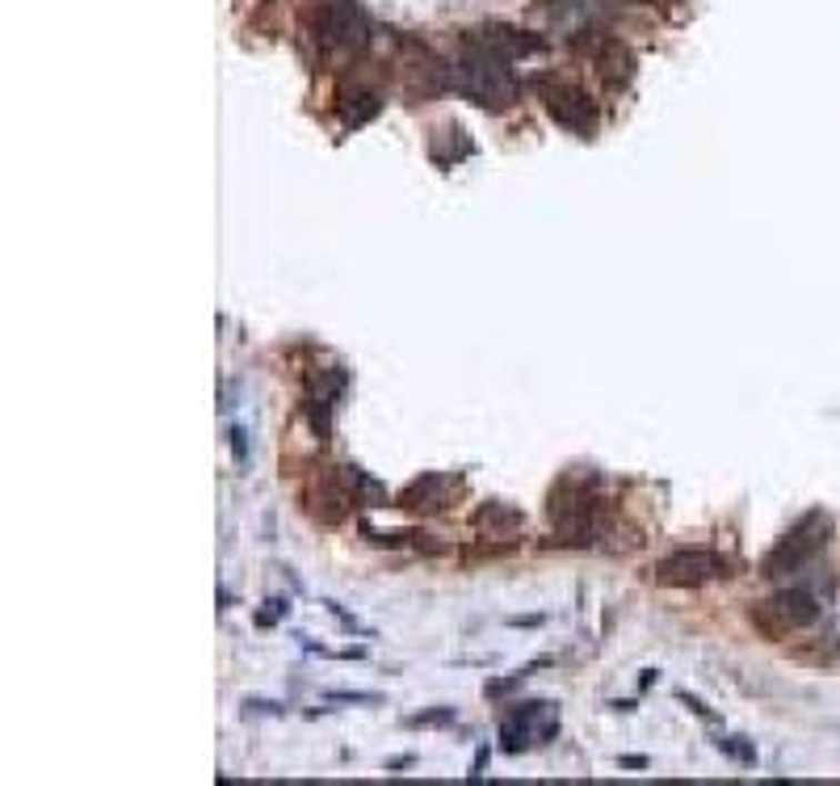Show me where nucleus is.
<instances>
[{"mask_svg":"<svg viewBox=\"0 0 840 786\" xmlns=\"http://www.w3.org/2000/svg\"><path fill=\"white\" fill-rule=\"evenodd\" d=\"M454 89H459L471 106L479 110H509L521 93V84L513 77V59L497 56L488 42H479L471 30L462 34V51L454 59Z\"/></svg>","mask_w":840,"mask_h":786,"instance_id":"f257e3e1","label":"nucleus"},{"mask_svg":"<svg viewBox=\"0 0 840 786\" xmlns=\"http://www.w3.org/2000/svg\"><path fill=\"white\" fill-rule=\"evenodd\" d=\"M828 535H832V518L828 514H807V518L790 530V535L764 556V564H761V573L769 576V580H778V576H794V573H802L811 559L820 556L823 547H828Z\"/></svg>","mask_w":840,"mask_h":786,"instance_id":"f03ea898","label":"nucleus"},{"mask_svg":"<svg viewBox=\"0 0 840 786\" xmlns=\"http://www.w3.org/2000/svg\"><path fill=\"white\" fill-rule=\"evenodd\" d=\"M538 93H542V110L554 127L572 131L576 139H592L597 135V101L589 97V89H580L576 80H538Z\"/></svg>","mask_w":840,"mask_h":786,"instance_id":"7ed1b4c3","label":"nucleus"},{"mask_svg":"<svg viewBox=\"0 0 840 786\" xmlns=\"http://www.w3.org/2000/svg\"><path fill=\"white\" fill-rule=\"evenodd\" d=\"M316 39L328 51H358L370 39L366 13L358 9V0H316Z\"/></svg>","mask_w":840,"mask_h":786,"instance_id":"20e7f679","label":"nucleus"},{"mask_svg":"<svg viewBox=\"0 0 840 786\" xmlns=\"http://www.w3.org/2000/svg\"><path fill=\"white\" fill-rule=\"evenodd\" d=\"M731 576V559H723L719 551H672L669 559H660L651 568L656 585H669V589H702L710 580H727Z\"/></svg>","mask_w":840,"mask_h":786,"instance_id":"39448f33","label":"nucleus"},{"mask_svg":"<svg viewBox=\"0 0 840 786\" xmlns=\"http://www.w3.org/2000/svg\"><path fill=\"white\" fill-rule=\"evenodd\" d=\"M820 618V601L811 594H802V589H786V594H778L773 601H761L757 610H752V627H761L769 639H782V635L790 631H802V627H811Z\"/></svg>","mask_w":840,"mask_h":786,"instance_id":"423d86ee","label":"nucleus"},{"mask_svg":"<svg viewBox=\"0 0 840 786\" xmlns=\"http://www.w3.org/2000/svg\"><path fill=\"white\" fill-rule=\"evenodd\" d=\"M303 500H307V514H311L316 521H324V526H337V521H344V518H349V509L358 505L349 476H337L332 467H324L320 476H311Z\"/></svg>","mask_w":840,"mask_h":786,"instance_id":"0eeeda50","label":"nucleus"},{"mask_svg":"<svg viewBox=\"0 0 840 786\" xmlns=\"http://www.w3.org/2000/svg\"><path fill=\"white\" fill-rule=\"evenodd\" d=\"M554 732H559V715H554L551 703H526L513 715H504L500 740H504L509 753H521V748L538 745V740H551Z\"/></svg>","mask_w":840,"mask_h":786,"instance_id":"6e6552de","label":"nucleus"},{"mask_svg":"<svg viewBox=\"0 0 840 786\" xmlns=\"http://www.w3.org/2000/svg\"><path fill=\"white\" fill-rule=\"evenodd\" d=\"M471 34H476L479 42H488V47L504 59H530L547 51V39H542V34L521 30V26H509V21H488V26H479Z\"/></svg>","mask_w":840,"mask_h":786,"instance_id":"1a4fd4ad","label":"nucleus"},{"mask_svg":"<svg viewBox=\"0 0 840 786\" xmlns=\"http://www.w3.org/2000/svg\"><path fill=\"white\" fill-rule=\"evenodd\" d=\"M589 51H592L597 72H601V80H606L610 89L630 84V77H634V51H630L627 42H622V39H597Z\"/></svg>","mask_w":840,"mask_h":786,"instance_id":"9d476101","label":"nucleus"},{"mask_svg":"<svg viewBox=\"0 0 840 786\" xmlns=\"http://www.w3.org/2000/svg\"><path fill=\"white\" fill-rule=\"evenodd\" d=\"M454 488H459L454 476H424V480H417L403 493L400 505L412 509V514H438V509H446V500H450Z\"/></svg>","mask_w":840,"mask_h":786,"instance_id":"9b49d317","label":"nucleus"},{"mask_svg":"<svg viewBox=\"0 0 840 786\" xmlns=\"http://www.w3.org/2000/svg\"><path fill=\"white\" fill-rule=\"evenodd\" d=\"M476 530H483L488 538H509V535H517V530H526V514L513 509V505L492 500V505H483V509L476 514Z\"/></svg>","mask_w":840,"mask_h":786,"instance_id":"f8f14e48","label":"nucleus"},{"mask_svg":"<svg viewBox=\"0 0 840 786\" xmlns=\"http://www.w3.org/2000/svg\"><path fill=\"white\" fill-rule=\"evenodd\" d=\"M382 115V93L379 89H344L341 93V118L344 127H366L370 118Z\"/></svg>","mask_w":840,"mask_h":786,"instance_id":"ddd939ff","label":"nucleus"},{"mask_svg":"<svg viewBox=\"0 0 840 786\" xmlns=\"http://www.w3.org/2000/svg\"><path fill=\"white\" fill-rule=\"evenodd\" d=\"M681 703H686V707L693 710V715H698V719H707V724H714V715H710V710L702 707V703H698V698H689V694H681Z\"/></svg>","mask_w":840,"mask_h":786,"instance_id":"4468645a","label":"nucleus"}]
</instances>
